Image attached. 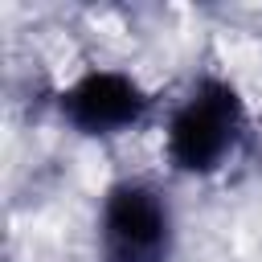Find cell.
<instances>
[{
    "instance_id": "6da1fadb",
    "label": "cell",
    "mask_w": 262,
    "mask_h": 262,
    "mask_svg": "<svg viewBox=\"0 0 262 262\" xmlns=\"http://www.w3.org/2000/svg\"><path fill=\"white\" fill-rule=\"evenodd\" d=\"M160 160L172 180L209 184L250 147L254 106L242 82L221 66H196L160 111Z\"/></svg>"
},
{
    "instance_id": "7a4b0ae2",
    "label": "cell",
    "mask_w": 262,
    "mask_h": 262,
    "mask_svg": "<svg viewBox=\"0 0 262 262\" xmlns=\"http://www.w3.org/2000/svg\"><path fill=\"white\" fill-rule=\"evenodd\" d=\"M160 94L139 70L119 61H82L49 90V119L82 143H123L160 123Z\"/></svg>"
},
{
    "instance_id": "3957f363",
    "label": "cell",
    "mask_w": 262,
    "mask_h": 262,
    "mask_svg": "<svg viewBox=\"0 0 262 262\" xmlns=\"http://www.w3.org/2000/svg\"><path fill=\"white\" fill-rule=\"evenodd\" d=\"M90 229L98 262H176L184 237L172 188L143 172H119L102 184Z\"/></svg>"
}]
</instances>
